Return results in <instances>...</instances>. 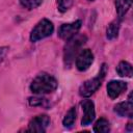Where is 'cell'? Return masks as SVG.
Here are the masks:
<instances>
[{
    "label": "cell",
    "instance_id": "6da1fadb",
    "mask_svg": "<svg viewBox=\"0 0 133 133\" xmlns=\"http://www.w3.org/2000/svg\"><path fill=\"white\" fill-rule=\"evenodd\" d=\"M57 84V80L52 75L43 72L36 75V77L32 80L30 84V89L33 94L36 95L50 94L56 89Z\"/></svg>",
    "mask_w": 133,
    "mask_h": 133
},
{
    "label": "cell",
    "instance_id": "7a4b0ae2",
    "mask_svg": "<svg viewBox=\"0 0 133 133\" xmlns=\"http://www.w3.org/2000/svg\"><path fill=\"white\" fill-rule=\"evenodd\" d=\"M105 74H106V64L104 63L102 65V69L99 73V75L92 79H89V80H86L85 82H83L81 84V86L79 87V95L81 97H84V98H87L89 96H91L95 91H97L101 84H102V81L105 77Z\"/></svg>",
    "mask_w": 133,
    "mask_h": 133
},
{
    "label": "cell",
    "instance_id": "3957f363",
    "mask_svg": "<svg viewBox=\"0 0 133 133\" xmlns=\"http://www.w3.org/2000/svg\"><path fill=\"white\" fill-rule=\"evenodd\" d=\"M86 36L85 35H77L73 36L69 41H66V45L64 47V64L65 66L70 68L72 61L74 60L75 55L78 52V49L85 43Z\"/></svg>",
    "mask_w": 133,
    "mask_h": 133
},
{
    "label": "cell",
    "instance_id": "277c9868",
    "mask_svg": "<svg viewBox=\"0 0 133 133\" xmlns=\"http://www.w3.org/2000/svg\"><path fill=\"white\" fill-rule=\"evenodd\" d=\"M54 30V26L51 21L48 19L41 20L32 29L30 33V41L31 42H37L39 39H43L49 35L52 34Z\"/></svg>",
    "mask_w": 133,
    "mask_h": 133
},
{
    "label": "cell",
    "instance_id": "5b68a950",
    "mask_svg": "<svg viewBox=\"0 0 133 133\" xmlns=\"http://www.w3.org/2000/svg\"><path fill=\"white\" fill-rule=\"evenodd\" d=\"M81 24H82V22L80 20H77L73 23L62 24L58 28V36L61 39L69 41L70 38H72L73 36H75L77 34V32L81 28Z\"/></svg>",
    "mask_w": 133,
    "mask_h": 133
},
{
    "label": "cell",
    "instance_id": "8992f818",
    "mask_svg": "<svg viewBox=\"0 0 133 133\" xmlns=\"http://www.w3.org/2000/svg\"><path fill=\"white\" fill-rule=\"evenodd\" d=\"M50 124V118L46 114H41L33 117L28 124V132H45Z\"/></svg>",
    "mask_w": 133,
    "mask_h": 133
},
{
    "label": "cell",
    "instance_id": "52a82bcc",
    "mask_svg": "<svg viewBox=\"0 0 133 133\" xmlns=\"http://www.w3.org/2000/svg\"><path fill=\"white\" fill-rule=\"evenodd\" d=\"M94 62V54L89 49L81 50L76 58V66L79 71H86Z\"/></svg>",
    "mask_w": 133,
    "mask_h": 133
},
{
    "label": "cell",
    "instance_id": "ba28073f",
    "mask_svg": "<svg viewBox=\"0 0 133 133\" xmlns=\"http://www.w3.org/2000/svg\"><path fill=\"white\" fill-rule=\"evenodd\" d=\"M82 109L84 111L83 117L81 119V125L82 126H88L91 124V122L95 119L96 113H95V105L94 102L90 100H83L81 103Z\"/></svg>",
    "mask_w": 133,
    "mask_h": 133
},
{
    "label": "cell",
    "instance_id": "9c48e42d",
    "mask_svg": "<svg viewBox=\"0 0 133 133\" xmlns=\"http://www.w3.org/2000/svg\"><path fill=\"white\" fill-rule=\"evenodd\" d=\"M127 88V83L118 80H111L107 84V94L111 99H116Z\"/></svg>",
    "mask_w": 133,
    "mask_h": 133
},
{
    "label": "cell",
    "instance_id": "30bf717a",
    "mask_svg": "<svg viewBox=\"0 0 133 133\" xmlns=\"http://www.w3.org/2000/svg\"><path fill=\"white\" fill-rule=\"evenodd\" d=\"M114 111L117 113L119 116H125V117H132L133 116V103L132 100L129 99L128 101L121 102L114 106Z\"/></svg>",
    "mask_w": 133,
    "mask_h": 133
},
{
    "label": "cell",
    "instance_id": "8fae6325",
    "mask_svg": "<svg viewBox=\"0 0 133 133\" xmlns=\"http://www.w3.org/2000/svg\"><path fill=\"white\" fill-rule=\"evenodd\" d=\"M132 0H115V7L119 19H122L131 7Z\"/></svg>",
    "mask_w": 133,
    "mask_h": 133
},
{
    "label": "cell",
    "instance_id": "7c38bea8",
    "mask_svg": "<svg viewBox=\"0 0 133 133\" xmlns=\"http://www.w3.org/2000/svg\"><path fill=\"white\" fill-rule=\"evenodd\" d=\"M116 72L121 77H131L132 76V65L127 61H121L116 66Z\"/></svg>",
    "mask_w": 133,
    "mask_h": 133
},
{
    "label": "cell",
    "instance_id": "4fadbf2b",
    "mask_svg": "<svg viewBox=\"0 0 133 133\" xmlns=\"http://www.w3.org/2000/svg\"><path fill=\"white\" fill-rule=\"evenodd\" d=\"M94 131L97 132V133H106V132H109L110 131V124H109V122L106 118L101 117L94 125Z\"/></svg>",
    "mask_w": 133,
    "mask_h": 133
},
{
    "label": "cell",
    "instance_id": "5bb4252c",
    "mask_svg": "<svg viewBox=\"0 0 133 133\" xmlns=\"http://www.w3.org/2000/svg\"><path fill=\"white\" fill-rule=\"evenodd\" d=\"M76 115H77V111H76V108L75 107H72L65 114V116L63 117V121H62V125L65 127V128H70L73 126V124L75 123L76 121Z\"/></svg>",
    "mask_w": 133,
    "mask_h": 133
},
{
    "label": "cell",
    "instance_id": "9a60e30c",
    "mask_svg": "<svg viewBox=\"0 0 133 133\" xmlns=\"http://www.w3.org/2000/svg\"><path fill=\"white\" fill-rule=\"evenodd\" d=\"M118 29H119V23L118 21H114L112 23H110V25L108 26L107 28V38L109 39H113L117 36V33H118Z\"/></svg>",
    "mask_w": 133,
    "mask_h": 133
},
{
    "label": "cell",
    "instance_id": "2e32d148",
    "mask_svg": "<svg viewBox=\"0 0 133 133\" xmlns=\"http://www.w3.org/2000/svg\"><path fill=\"white\" fill-rule=\"evenodd\" d=\"M20 2L22 4V6L28 8V9H33V8L38 7L42 4L43 0H20Z\"/></svg>",
    "mask_w": 133,
    "mask_h": 133
},
{
    "label": "cell",
    "instance_id": "e0dca14e",
    "mask_svg": "<svg viewBox=\"0 0 133 133\" xmlns=\"http://www.w3.org/2000/svg\"><path fill=\"white\" fill-rule=\"evenodd\" d=\"M73 3H74V0H57L58 10L61 11V12H64L69 8H71Z\"/></svg>",
    "mask_w": 133,
    "mask_h": 133
},
{
    "label": "cell",
    "instance_id": "ac0fdd59",
    "mask_svg": "<svg viewBox=\"0 0 133 133\" xmlns=\"http://www.w3.org/2000/svg\"><path fill=\"white\" fill-rule=\"evenodd\" d=\"M29 104L31 106H43V107H48V101L47 99H44V98H38V97H35V98H30L29 99Z\"/></svg>",
    "mask_w": 133,
    "mask_h": 133
},
{
    "label": "cell",
    "instance_id": "d6986e66",
    "mask_svg": "<svg viewBox=\"0 0 133 133\" xmlns=\"http://www.w3.org/2000/svg\"><path fill=\"white\" fill-rule=\"evenodd\" d=\"M7 51H8L7 47H0V63L4 60V58L7 54Z\"/></svg>",
    "mask_w": 133,
    "mask_h": 133
},
{
    "label": "cell",
    "instance_id": "ffe728a7",
    "mask_svg": "<svg viewBox=\"0 0 133 133\" xmlns=\"http://www.w3.org/2000/svg\"><path fill=\"white\" fill-rule=\"evenodd\" d=\"M88 1H94V0H88Z\"/></svg>",
    "mask_w": 133,
    "mask_h": 133
}]
</instances>
